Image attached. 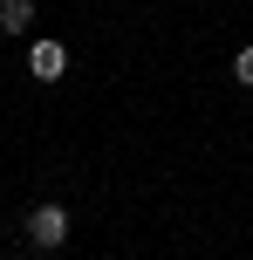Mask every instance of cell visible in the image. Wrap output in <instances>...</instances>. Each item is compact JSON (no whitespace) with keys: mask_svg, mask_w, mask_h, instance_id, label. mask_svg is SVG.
<instances>
[{"mask_svg":"<svg viewBox=\"0 0 253 260\" xmlns=\"http://www.w3.org/2000/svg\"><path fill=\"white\" fill-rule=\"evenodd\" d=\"M27 240H34V247H62L68 240V212L62 206H34L27 212Z\"/></svg>","mask_w":253,"mask_h":260,"instance_id":"6da1fadb","label":"cell"},{"mask_svg":"<svg viewBox=\"0 0 253 260\" xmlns=\"http://www.w3.org/2000/svg\"><path fill=\"white\" fill-rule=\"evenodd\" d=\"M27 62H34L41 82H55V76L68 69V48H62V41H34V55H27Z\"/></svg>","mask_w":253,"mask_h":260,"instance_id":"7a4b0ae2","label":"cell"},{"mask_svg":"<svg viewBox=\"0 0 253 260\" xmlns=\"http://www.w3.org/2000/svg\"><path fill=\"white\" fill-rule=\"evenodd\" d=\"M0 27L7 35H27L34 27V0H0Z\"/></svg>","mask_w":253,"mask_h":260,"instance_id":"3957f363","label":"cell"},{"mask_svg":"<svg viewBox=\"0 0 253 260\" xmlns=\"http://www.w3.org/2000/svg\"><path fill=\"white\" fill-rule=\"evenodd\" d=\"M233 76H240V82H253V48H240V62H233Z\"/></svg>","mask_w":253,"mask_h":260,"instance_id":"277c9868","label":"cell"}]
</instances>
